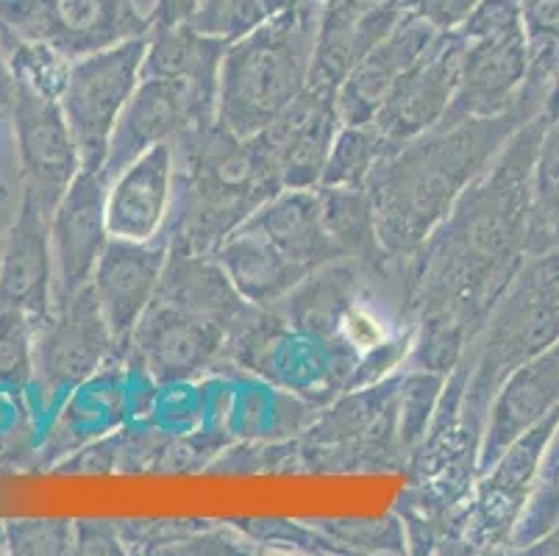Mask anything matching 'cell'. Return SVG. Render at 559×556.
<instances>
[{
    "label": "cell",
    "instance_id": "obj_2",
    "mask_svg": "<svg viewBox=\"0 0 559 556\" xmlns=\"http://www.w3.org/2000/svg\"><path fill=\"white\" fill-rule=\"evenodd\" d=\"M142 50L145 45L131 39L117 48L81 56L70 68L59 104L79 145L81 167H100L106 162L117 115L134 92Z\"/></svg>",
    "mask_w": 559,
    "mask_h": 556
},
{
    "label": "cell",
    "instance_id": "obj_5",
    "mask_svg": "<svg viewBox=\"0 0 559 556\" xmlns=\"http://www.w3.org/2000/svg\"><path fill=\"white\" fill-rule=\"evenodd\" d=\"M106 190L104 167H81L62 201L53 209L50 239L62 284V300L84 287L86 275L104 253Z\"/></svg>",
    "mask_w": 559,
    "mask_h": 556
},
{
    "label": "cell",
    "instance_id": "obj_9",
    "mask_svg": "<svg viewBox=\"0 0 559 556\" xmlns=\"http://www.w3.org/2000/svg\"><path fill=\"white\" fill-rule=\"evenodd\" d=\"M159 264L162 251L131 239H117L100 253L95 293L115 336H123L145 309L159 279Z\"/></svg>",
    "mask_w": 559,
    "mask_h": 556
},
{
    "label": "cell",
    "instance_id": "obj_6",
    "mask_svg": "<svg viewBox=\"0 0 559 556\" xmlns=\"http://www.w3.org/2000/svg\"><path fill=\"white\" fill-rule=\"evenodd\" d=\"M48 209L25 192L17 223L0 251V309L43 312L50 289V232Z\"/></svg>",
    "mask_w": 559,
    "mask_h": 556
},
{
    "label": "cell",
    "instance_id": "obj_13",
    "mask_svg": "<svg viewBox=\"0 0 559 556\" xmlns=\"http://www.w3.org/2000/svg\"><path fill=\"white\" fill-rule=\"evenodd\" d=\"M32 374V334L25 312L0 309V381L23 385Z\"/></svg>",
    "mask_w": 559,
    "mask_h": 556
},
{
    "label": "cell",
    "instance_id": "obj_8",
    "mask_svg": "<svg viewBox=\"0 0 559 556\" xmlns=\"http://www.w3.org/2000/svg\"><path fill=\"white\" fill-rule=\"evenodd\" d=\"M170 196V151L154 145L126 165L106 201V223L117 239L145 242L162 226Z\"/></svg>",
    "mask_w": 559,
    "mask_h": 556
},
{
    "label": "cell",
    "instance_id": "obj_4",
    "mask_svg": "<svg viewBox=\"0 0 559 556\" xmlns=\"http://www.w3.org/2000/svg\"><path fill=\"white\" fill-rule=\"evenodd\" d=\"M17 140L28 196L45 209H56L73 178L79 176L81 153L73 140L59 98L28 84H17Z\"/></svg>",
    "mask_w": 559,
    "mask_h": 556
},
{
    "label": "cell",
    "instance_id": "obj_1",
    "mask_svg": "<svg viewBox=\"0 0 559 556\" xmlns=\"http://www.w3.org/2000/svg\"><path fill=\"white\" fill-rule=\"evenodd\" d=\"M293 17L273 23L234 50L223 64V120L234 134H251L276 120L304 75V48Z\"/></svg>",
    "mask_w": 559,
    "mask_h": 556
},
{
    "label": "cell",
    "instance_id": "obj_14",
    "mask_svg": "<svg viewBox=\"0 0 559 556\" xmlns=\"http://www.w3.org/2000/svg\"><path fill=\"white\" fill-rule=\"evenodd\" d=\"M537 190H540L543 217H546V223H551L554 234H559V126L546 140Z\"/></svg>",
    "mask_w": 559,
    "mask_h": 556
},
{
    "label": "cell",
    "instance_id": "obj_11",
    "mask_svg": "<svg viewBox=\"0 0 559 556\" xmlns=\"http://www.w3.org/2000/svg\"><path fill=\"white\" fill-rule=\"evenodd\" d=\"M217 343V331L212 320L192 315V309H156L140 331V345L148 354L156 374H187L195 365L206 362Z\"/></svg>",
    "mask_w": 559,
    "mask_h": 556
},
{
    "label": "cell",
    "instance_id": "obj_3",
    "mask_svg": "<svg viewBox=\"0 0 559 556\" xmlns=\"http://www.w3.org/2000/svg\"><path fill=\"white\" fill-rule=\"evenodd\" d=\"M136 28L129 0H0V34L48 45L64 59L109 48Z\"/></svg>",
    "mask_w": 559,
    "mask_h": 556
},
{
    "label": "cell",
    "instance_id": "obj_7",
    "mask_svg": "<svg viewBox=\"0 0 559 556\" xmlns=\"http://www.w3.org/2000/svg\"><path fill=\"white\" fill-rule=\"evenodd\" d=\"M104 306L95 287H81L62 300V318L45 331L39 343V370L50 387H64L98 365L109 336Z\"/></svg>",
    "mask_w": 559,
    "mask_h": 556
},
{
    "label": "cell",
    "instance_id": "obj_10",
    "mask_svg": "<svg viewBox=\"0 0 559 556\" xmlns=\"http://www.w3.org/2000/svg\"><path fill=\"white\" fill-rule=\"evenodd\" d=\"M187 106L190 100H187V84L181 79H156L142 86L120 126H115L109 153H106V165H109L106 170L120 173L136 159V153L159 145L162 137L170 134L185 120Z\"/></svg>",
    "mask_w": 559,
    "mask_h": 556
},
{
    "label": "cell",
    "instance_id": "obj_12",
    "mask_svg": "<svg viewBox=\"0 0 559 556\" xmlns=\"http://www.w3.org/2000/svg\"><path fill=\"white\" fill-rule=\"evenodd\" d=\"M559 398V348L548 351L543 359L528 365L526 370L512 379L510 390L504 392L498 404L496 423L490 431H496V448L504 446L510 437H515L523 426L546 415L548 406Z\"/></svg>",
    "mask_w": 559,
    "mask_h": 556
}]
</instances>
